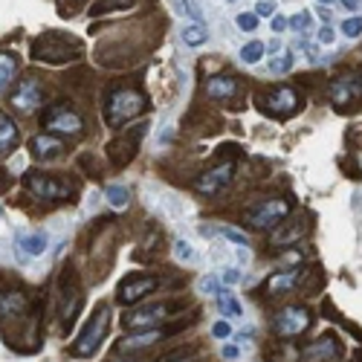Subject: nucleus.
<instances>
[{
	"instance_id": "obj_1",
	"label": "nucleus",
	"mask_w": 362,
	"mask_h": 362,
	"mask_svg": "<svg viewBox=\"0 0 362 362\" xmlns=\"http://www.w3.org/2000/svg\"><path fill=\"white\" fill-rule=\"evenodd\" d=\"M145 111V96L134 87H113L104 102V122L107 128H122L125 122L136 119Z\"/></svg>"
},
{
	"instance_id": "obj_2",
	"label": "nucleus",
	"mask_w": 362,
	"mask_h": 362,
	"mask_svg": "<svg viewBox=\"0 0 362 362\" xmlns=\"http://www.w3.org/2000/svg\"><path fill=\"white\" fill-rule=\"evenodd\" d=\"M84 52V47L79 41H72L70 35H58V32H47L41 38H35L32 44V58L41 64H70L72 58H79Z\"/></svg>"
},
{
	"instance_id": "obj_3",
	"label": "nucleus",
	"mask_w": 362,
	"mask_h": 362,
	"mask_svg": "<svg viewBox=\"0 0 362 362\" xmlns=\"http://www.w3.org/2000/svg\"><path fill=\"white\" fill-rule=\"evenodd\" d=\"M255 104H258V111L267 113V116L287 119V116H293L299 107H301V96H299L296 87L281 84V87L267 90V93H258V96H255Z\"/></svg>"
},
{
	"instance_id": "obj_4",
	"label": "nucleus",
	"mask_w": 362,
	"mask_h": 362,
	"mask_svg": "<svg viewBox=\"0 0 362 362\" xmlns=\"http://www.w3.org/2000/svg\"><path fill=\"white\" fill-rule=\"evenodd\" d=\"M107 324H111V307L102 304L93 313V319L87 322V328L81 331V336L72 342V354L76 356H93L99 351V345H102L104 333H107Z\"/></svg>"
},
{
	"instance_id": "obj_5",
	"label": "nucleus",
	"mask_w": 362,
	"mask_h": 362,
	"mask_svg": "<svg viewBox=\"0 0 362 362\" xmlns=\"http://www.w3.org/2000/svg\"><path fill=\"white\" fill-rule=\"evenodd\" d=\"M328 99L339 111H354V104L362 99V72L351 70V72L336 76L328 87Z\"/></svg>"
},
{
	"instance_id": "obj_6",
	"label": "nucleus",
	"mask_w": 362,
	"mask_h": 362,
	"mask_svg": "<svg viewBox=\"0 0 362 362\" xmlns=\"http://www.w3.org/2000/svg\"><path fill=\"white\" fill-rule=\"evenodd\" d=\"M84 131V119L79 111H72L70 104H56L49 107L44 116V134H61V136H79Z\"/></svg>"
},
{
	"instance_id": "obj_7",
	"label": "nucleus",
	"mask_w": 362,
	"mask_h": 362,
	"mask_svg": "<svg viewBox=\"0 0 362 362\" xmlns=\"http://www.w3.org/2000/svg\"><path fill=\"white\" fill-rule=\"evenodd\" d=\"M310 322H313V316H310L307 307L287 304V307H281V310L276 313L273 328H276L278 336H299V333H304L307 328H310Z\"/></svg>"
},
{
	"instance_id": "obj_8",
	"label": "nucleus",
	"mask_w": 362,
	"mask_h": 362,
	"mask_svg": "<svg viewBox=\"0 0 362 362\" xmlns=\"http://www.w3.org/2000/svg\"><path fill=\"white\" fill-rule=\"evenodd\" d=\"M287 214H290V203L281 200V197H273V200H264L255 209H249L246 212V223L255 226V229H273V226H278L284 221Z\"/></svg>"
},
{
	"instance_id": "obj_9",
	"label": "nucleus",
	"mask_w": 362,
	"mask_h": 362,
	"mask_svg": "<svg viewBox=\"0 0 362 362\" xmlns=\"http://www.w3.org/2000/svg\"><path fill=\"white\" fill-rule=\"evenodd\" d=\"M26 189L41 197V200H64V197L72 194V186L64 183L58 177H49V174H41V171H29L26 174Z\"/></svg>"
},
{
	"instance_id": "obj_10",
	"label": "nucleus",
	"mask_w": 362,
	"mask_h": 362,
	"mask_svg": "<svg viewBox=\"0 0 362 362\" xmlns=\"http://www.w3.org/2000/svg\"><path fill=\"white\" fill-rule=\"evenodd\" d=\"M171 310H174V304H166V301L148 304V307H139V310L128 313V316L122 319V324H125V328H139V331L157 328V322H166L171 316Z\"/></svg>"
},
{
	"instance_id": "obj_11",
	"label": "nucleus",
	"mask_w": 362,
	"mask_h": 362,
	"mask_svg": "<svg viewBox=\"0 0 362 362\" xmlns=\"http://www.w3.org/2000/svg\"><path fill=\"white\" fill-rule=\"evenodd\" d=\"M139 142H142V128H131L128 134H122V136H116V139L111 142L107 154H111V159H113L116 168H125V166H128V162L134 159Z\"/></svg>"
},
{
	"instance_id": "obj_12",
	"label": "nucleus",
	"mask_w": 362,
	"mask_h": 362,
	"mask_svg": "<svg viewBox=\"0 0 362 362\" xmlns=\"http://www.w3.org/2000/svg\"><path fill=\"white\" fill-rule=\"evenodd\" d=\"M157 287H159V278H157V276H131V278L122 281L116 301H119V304H134V301L145 299L148 293H154Z\"/></svg>"
},
{
	"instance_id": "obj_13",
	"label": "nucleus",
	"mask_w": 362,
	"mask_h": 362,
	"mask_svg": "<svg viewBox=\"0 0 362 362\" xmlns=\"http://www.w3.org/2000/svg\"><path fill=\"white\" fill-rule=\"evenodd\" d=\"M232 174H235V162H221V166L209 168L203 177H197L194 189L200 191V194H217V191H221L223 186H229Z\"/></svg>"
},
{
	"instance_id": "obj_14",
	"label": "nucleus",
	"mask_w": 362,
	"mask_h": 362,
	"mask_svg": "<svg viewBox=\"0 0 362 362\" xmlns=\"http://www.w3.org/2000/svg\"><path fill=\"white\" fill-rule=\"evenodd\" d=\"M41 99H44V93H41L38 81L24 79L12 93V107H17V111H24V113H35L41 107Z\"/></svg>"
},
{
	"instance_id": "obj_15",
	"label": "nucleus",
	"mask_w": 362,
	"mask_h": 362,
	"mask_svg": "<svg viewBox=\"0 0 362 362\" xmlns=\"http://www.w3.org/2000/svg\"><path fill=\"white\" fill-rule=\"evenodd\" d=\"M304 362H336L339 359V342L333 336H322L316 342H307L301 348Z\"/></svg>"
},
{
	"instance_id": "obj_16",
	"label": "nucleus",
	"mask_w": 362,
	"mask_h": 362,
	"mask_svg": "<svg viewBox=\"0 0 362 362\" xmlns=\"http://www.w3.org/2000/svg\"><path fill=\"white\" fill-rule=\"evenodd\" d=\"M49 238L44 232H32V235H17V258L21 261H32L47 252Z\"/></svg>"
},
{
	"instance_id": "obj_17",
	"label": "nucleus",
	"mask_w": 362,
	"mask_h": 362,
	"mask_svg": "<svg viewBox=\"0 0 362 362\" xmlns=\"http://www.w3.org/2000/svg\"><path fill=\"white\" fill-rule=\"evenodd\" d=\"M29 151L38 159H56V157L64 154V142L58 136H52V134H38V136H32Z\"/></svg>"
},
{
	"instance_id": "obj_18",
	"label": "nucleus",
	"mask_w": 362,
	"mask_h": 362,
	"mask_svg": "<svg viewBox=\"0 0 362 362\" xmlns=\"http://www.w3.org/2000/svg\"><path fill=\"white\" fill-rule=\"evenodd\" d=\"M168 331H162V328H145V331H139V333H134V336H128V339H122L119 342V351H142V348H151V345H157V342L166 336Z\"/></svg>"
},
{
	"instance_id": "obj_19",
	"label": "nucleus",
	"mask_w": 362,
	"mask_h": 362,
	"mask_svg": "<svg viewBox=\"0 0 362 362\" xmlns=\"http://www.w3.org/2000/svg\"><path fill=\"white\" fill-rule=\"evenodd\" d=\"M299 269H284V273H276V276H269V281H267V293L269 296H284V293H290L296 284H299Z\"/></svg>"
},
{
	"instance_id": "obj_20",
	"label": "nucleus",
	"mask_w": 362,
	"mask_h": 362,
	"mask_svg": "<svg viewBox=\"0 0 362 362\" xmlns=\"http://www.w3.org/2000/svg\"><path fill=\"white\" fill-rule=\"evenodd\" d=\"M235 93H238V81H235L232 76H214L206 84V96L209 99H232Z\"/></svg>"
},
{
	"instance_id": "obj_21",
	"label": "nucleus",
	"mask_w": 362,
	"mask_h": 362,
	"mask_svg": "<svg viewBox=\"0 0 362 362\" xmlns=\"http://www.w3.org/2000/svg\"><path fill=\"white\" fill-rule=\"evenodd\" d=\"M26 307V296L17 293V290H9V293H0V319H12L17 313H24Z\"/></svg>"
},
{
	"instance_id": "obj_22",
	"label": "nucleus",
	"mask_w": 362,
	"mask_h": 362,
	"mask_svg": "<svg viewBox=\"0 0 362 362\" xmlns=\"http://www.w3.org/2000/svg\"><path fill=\"white\" fill-rule=\"evenodd\" d=\"M15 145H17V125L6 113H0V154L12 151Z\"/></svg>"
},
{
	"instance_id": "obj_23",
	"label": "nucleus",
	"mask_w": 362,
	"mask_h": 362,
	"mask_svg": "<svg viewBox=\"0 0 362 362\" xmlns=\"http://www.w3.org/2000/svg\"><path fill=\"white\" fill-rule=\"evenodd\" d=\"M214 299H217V307H221L223 316H229V319H241V316H244L241 301L235 299V293H229V290H221V293H217Z\"/></svg>"
},
{
	"instance_id": "obj_24",
	"label": "nucleus",
	"mask_w": 362,
	"mask_h": 362,
	"mask_svg": "<svg viewBox=\"0 0 362 362\" xmlns=\"http://www.w3.org/2000/svg\"><path fill=\"white\" fill-rule=\"evenodd\" d=\"M15 72H17V61L12 52H0V93L9 87V81L15 79Z\"/></svg>"
},
{
	"instance_id": "obj_25",
	"label": "nucleus",
	"mask_w": 362,
	"mask_h": 362,
	"mask_svg": "<svg viewBox=\"0 0 362 362\" xmlns=\"http://www.w3.org/2000/svg\"><path fill=\"white\" fill-rule=\"evenodd\" d=\"M104 197H107V203H111L113 209H125V206H128V200H131V191H128V186L113 183V186L104 189Z\"/></svg>"
},
{
	"instance_id": "obj_26",
	"label": "nucleus",
	"mask_w": 362,
	"mask_h": 362,
	"mask_svg": "<svg viewBox=\"0 0 362 362\" xmlns=\"http://www.w3.org/2000/svg\"><path fill=\"white\" fill-rule=\"evenodd\" d=\"M136 6V0H96L90 6V15H104V12H122V9H131Z\"/></svg>"
},
{
	"instance_id": "obj_27",
	"label": "nucleus",
	"mask_w": 362,
	"mask_h": 362,
	"mask_svg": "<svg viewBox=\"0 0 362 362\" xmlns=\"http://www.w3.org/2000/svg\"><path fill=\"white\" fill-rule=\"evenodd\" d=\"M206 38H209V32H206V26H203V24L183 26V41H186L189 47H200Z\"/></svg>"
},
{
	"instance_id": "obj_28",
	"label": "nucleus",
	"mask_w": 362,
	"mask_h": 362,
	"mask_svg": "<svg viewBox=\"0 0 362 362\" xmlns=\"http://www.w3.org/2000/svg\"><path fill=\"white\" fill-rule=\"evenodd\" d=\"M174 6H177L180 15H189L194 24H203V12H200V6H197L194 0H174Z\"/></svg>"
},
{
	"instance_id": "obj_29",
	"label": "nucleus",
	"mask_w": 362,
	"mask_h": 362,
	"mask_svg": "<svg viewBox=\"0 0 362 362\" xmlns=\"http://www.w3.org/2000/svg\"><path fill=\"white\" fill-rule=\"evenodd\" d=\"M261 56H264V44L261 41H249L241 49V61L244 64H255V61H261Z\"/></svg>"
},
{
	"instance_id": "obj_30",
	"label": "nucleus",
	"mask_w": 362,
	"mask_h": 362,
	"mask_svg": "<svg viewBox=\"0 0 362 362\" xmlns=\"http://www.w3.org/2000/svg\"><path fill=\"white\" fill-rule=\"evenodd\" d=\"M174 255H177V261L191 264V261L197 258V252H194V246H191L189 241H177V244H174Z\"/></svg>"
},
{
	"instance_id": "obj_31",
	"label": "nucleus",
	"mask_w": 362,
	"mask_h": 362,
	"mask_svg": "<svg viewBox=\"0 0 362 362\" xmlns=\"http://www.w3.org/2000/svg\"><path fill=\"white\" fill-rule=\"evenodd\" d=\"M310 12H299V15H293V17H290V21H287V26H293L296 32H307V29H310Z\"/></svg>"
},
{
	"instance_id": "obj_32",
	"label": "nucleus",
	"mask_w": 362,
	"mask_h": 362,
	"mask_svg": "<svg viewBox=\"0 0 362 362\" xmlns=\"http://www.w3.org/2000/svg\"><path fill=\"white\" fill-rule=\"evenodd\" d=\"M269 70H273V72H290V70H293V56L284 52L281 58H273V61H269Z\"/></svg>"
},
{
	"instance_id": "obj_33",
	"label": "nucleus",
	"mask_w": 362,
	"mask_h": 362,
	"mask_svg": "<svg viewBox=\"0 0 362 362\" xmlns=\"http://www.w3.org/2000/svg\"><path fill=\"white\" fill-rule=\"evenodd\" d=\"M342 32H345L348 38H359L362 35V17H348V21L342 24Z\"/></svg>"
},
{
	"instance_id": "obj_34",
	"label": "nucleus",
	"mask_w": 362,
	"mask_h": 362,
	"mask_svg": "<svg viewBox=\"0 0 362 362\" xmlns=\"http://www.w3.org/2000/svg\"><path fill=\"white\" fill-rule=\"evenodd\" d=\"M238 26L244 29V32H252L258 26V15L255 12H244V15H238Z\"/></svg>"
},
{
	"instance_id": "obj_35",
	"label": "nucleus",
	"mask_w": 362,
	"mask_h": 362,
	"mask_svg": "<svg viewBox=\"0 0 362 362\" xmlns=\"http://www.w3.org/2000/svg\"><path fill=\"white\" fill-rule=\"evenodd\" d=\"M221 232H223V238H226V241L238 244V246H246V244H249V238H246L244 232H238V229H229V226H226V229H221Z\"/></svg>"
},
{
	"instance_id": "obj_36",
	"label": "nucleus",
	"mask_w": 362,
	"mask_h": 362,
	"mask_svg": "<svg viewBox=\"0 0 362 362\" xmlns=\"http://www.w3.org/2000/svg\"><path fill=\"white\" fill-rule=\"evenodd\" d=\"M212 336H217V339L232 336V324H229V322H214V324H212Z\"/></svg>"
},
{
	"instance_id": "obj_37",
	"label": "nucleus",
	"mask_w": 362,
	"mask_h": 362,
	"mask_svg": "<svg viewBox=\"0 0 362 362\" xmlns=\"http://www.w3.org/2000/svg\"><path fill=\"white\" fill-rule=\"evenodd\" d=\"M241 278H244V276H241V269H238V267H226V269H223V284L232 287V284H238Z\"/></svg>"
},
{
	"instance_id": "obj_38",
	"label": "nucleus",
	"mask_w": 362,
	"mask_h": 362,
	"mask_svg": "<svg viewBox=\"0 0 362 362\" xmlns=\"http://www.w3.org/2000/svg\"><path fill=\"white\" fill-rule=\"evenodd\" d=\"M296 47H299V49H301V52H304V56L310 58V61H319V52H316V47H313V44H307L304 38H299V41H296Z\"/></svg>"
},
{
	"instance_id": "obj_39",
	"label": "nucleus",
	"mask_w": 362,
	"mask_h": 362,
	"mask_svg": "<svg viewBox=\"0 0 362 362\" xmlns=\"http://www.w3.org/2000/svg\"><path fill=\"white\" fill-rule=\"evenodd\" d=\"M200 290H203V293H209V296H217V293H221V290H217V281H214L212 276H206V278L200 281Z\"/></svg>"
},
{
	"instance_id": "obj_40",
	"label": "nucleus",
	"mask_w": 362,
	"mask_h": 362,
	"mask_svg": "<svg viewBox=\"0 0 362 362\" xmlns=\"http://www.w3.org/2000/svg\"><path fill=\"white\" fill-rule=\"evenodd\" d=\"M221 356L232 362V359H238V356H241V348H238V345H223V348H221Z\"/></svg>"
},
{
	"instance_id": "obj_41",
	"label": "nucleus",
	"mask_w": 362,
	"mask_h": 362,
	"mask_svg": "<svg viewBox=\"0 0 362 362\" xmlns=\"http://www.w3.org/2000/svg\"><path fill=\"white\" fill-rule=\"evenodd\" d=\"M333 41H336V38H333V29L324 24V26L319 29V44H333Z\"/></svg>"
},
{
	"instance_id": "obj_42",
	"label": "nucleus",
	"mask_w": 362,
	"mask_h": 362,
	"mask_svg": "<svg viewBox=\"0 0 362 362\" xmlns=\"http://www.w3.org/2000/svg\"><path fill=\"white\" fill-rule=\"evenodd\" d=\"M255 15H273V3H269V0H261V3L255 6Z\"/></svg>"
},
{
	"instance_id": "obj_43",
	"label": "nucleus",
	"mask_w": 362,
	"mask_h": 362,
	"mask_svg": "<svg viewBox=\"0 0 362 362\" xmlns=\"http://www.w3.org/2000/svg\"><path fill=\"white\" fill-rule=\"evenodd\" d=\"M273 29H276V32H281V29H287V21H284V17H278V15L273 17Z\"/></svg>"
},
{
	"instance_id": "obj_44",
	"label": "nucleus",
	"mask_w": 362,
	"mask_h": 362,
	"mask_svg": "<svg viewBox=\"0 0 362 362\" xmlns=\"http://www.w3.org/2000/svg\"><path fill=\"white\" fill-rule=\"evenodd\" d=\"M342 3H345L348 9H359V3H362V0H342Z\"/></svg>"
},
{
	"instance_id": "obj_45",
	"label": "nucleus",
	"mask_w": 362,
	"mask_h": 362,
	"mask_svg": "<svg viewBox=\"0 0 362 362\" xmlns=\"http://www.w3.org/2000/svg\"><path fill=\"white\" fill-rule=\"evenodd\" d=\"M264 49H269V52H278V49H281V41H278V38H276V41H273V44H269V47H264Z\"/></svg>"
},
{
	"instance_id": "obj_46",
	"label": "nucleus",
	"mask_w": 362,
	"mask_h": 362,
	"mask_svg": "<svg viewBox=\"0 0 362 362\" xmlns=\"http://www.w3.org/2000/svg\"><path fill=\"white\" fill-rule=\"evenodd\" d=\"M351 362H362V351H356V354H354V359H351Z\"/></svg>"
},
{
	"instance_id": "obj_47",
	"label": "nucleus",
	"mask_w": 362,
	"mask_h": 362,
	"mask_svg": "<svg viewBox=\"0 0 362 362\" xmlns=\"http://www.w3.org/2000/svg\"><path fill=\"white\" fill-rule=\"evenodd\" d=\"M328 3H333V0H319V6H328Z\"/></svg>"
},
{
	"instance_id": "obj_48",
	"label": "nucleus",
	"mask_w": 362,
	"mask_h": 362,
	"mask_svg": "<svg viewBox=\"0 0 362 362\" xmlns=\"http://www.w3.org/2000/svg\"><path fill=\"white\" fill-rule=\"evenodd\" d=\"M180 362H189V359H180Z\"/></svg>"
},
{
	"instance_id": "obj_49",
	"label": "nucleus",
	"mask_w": 362,
	"mask_h": 362,
	"mask_svg": "<svg viewBox=\"0 0 362 362\" xmlns=\"http://www.w3.org/2000/svg\"><path fill=\"white\" fill-rule=\"evenodd\" d=\"M229 3H232V0H229Z\"/></svg>"
}]
</instances>
